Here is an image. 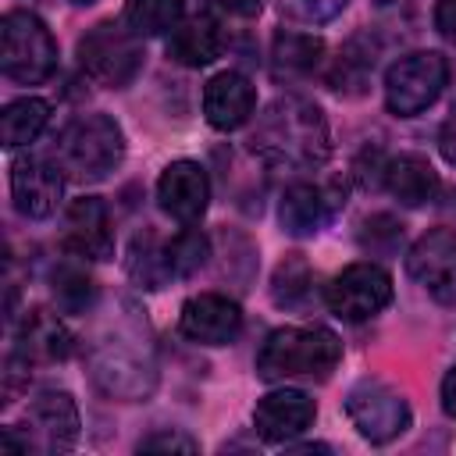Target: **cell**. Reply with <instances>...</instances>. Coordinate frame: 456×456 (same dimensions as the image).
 <instances>
[{
    "label": "cell",
    "mask_w": 456,
    "mask_h": 456,
    "mask_svg": "<svg viewBox=\"0 0 456 456\" xmlns=\"http://www.w3.org/2000/svg\"><path fill=\"white\" fill-rule=\"evenodd\" d=\"M249 150L274 167H317L331 153L328 118L306 96H278L260 110L256 128L249 135Z\"/></svg>",
    "instance_id": "1"
},
{
    "label": "cell",
    "mask_w": 456,
    "mask_h": 456,
    "mask_svg": "<svg viewBox=\"0 0 456 456\" xmlns=\"http://www.w3.org/2000/svg\"><path fill=\"white\" fill-rule=\"evenodd\" d=\"M93 367V381L125 403L146 399L157 385V363H153V349L146 342V328L139 331V324L132 321H114L110 331H103L93 346L89 356Z\"/></svg>",
    "instance_id": "2"
},
{
    "label": "cell",
    "mask_w": 456,
    "mask_h": 456,
    "mask_svg": "<svg viewBox=\"0 0 456 456\" xmlns=\"http://www.w3.org/2000/svg\"><path fill=\"white\" fill-rule=\"evenodd\" d=\"M342 360V342L335 331L321 324H289L274 328L260 353L256 374L264 381H289V378H314L324 381Z\"/></svg>",
    "instance_id": "3"
},
{
    "label": "cell",
    "mask_w": 456,
    "mask_h": 456,
    "mask_svg": "<svg viewBox=\"0 0 456 456\" xmlns=\"http://www.w3.org/2000/svg\"><path fill=\"white\" fill-rule=\"evenodd\" d=\"M125 157V135L107 114H82L68 121L53 142V164L75 182L107 178Z\"/></svg>",
    "instance_id": "4"
},
{
    "label": "cell",
    "mask_w": 456,
    "mask_h": 456,
    "mask_svg": "<svg viewBox=\"0 0 456 456\" xmlns=\"http://www.w3.org/2000/svg\"><path fill=\"white\" fill-rule=\"evenodd\" d=\"M0 68L18 86H39L57 68V43L32 11H7L0 21Z\"/></svg>",
    "instance_id": "5"
},
{
    "label": "cell",
    "mask_w": 456,
    "mask_h": 456,
    "mask_svg": "<svg viewBox=\"0 0 456 456\" xmlns=\"http://www.w3.org/2000/svg\"><path fill=\"white\" fill-rule=\"evenodd\" d=\"M142 36H135L125 21H100L78 39L82 71L110 89H125L142 71Z\"/></svg>",
    "instance_id": "6"
},
{
    "label": "cell",
    "mask_w": 456,
    "mask_h": 456,
    "mask_svg": "<svg viewBox=\"0 0 456 456\" xmlns=\"http://www.w3.org/2000/svg\"><path fill=\"white\" fill-rule=\"evenodd\" d=\"M449 86V61L438 50H413L385 71V103L395 118L428 110Z\"/></svg>",
    "instance_id": "7"
},
{
    "label": "cell",
    "mask_w": 456,
    "mask_h": 456,
    "mask_svg": "<svg viewBox=\"0 0 456 456\" xmlns=\"http://www.w3.org/2000/svg\"><path fill=\"white\" fill-rule=\"evenodd\" d=\"M346 413H349L353 428L367 442H378V445L399 438L413 420L406 399L378 378H363L346 392Z\"/></svg>",
    "instance_id": "8"
},
{
    "label": "cell",
    "mask_w": 456,
    "mask_h": 456,
    "mask_svg": "<svg viewBox=\"0 0 456 456\" xmlns=\"http://www.w3.org/2000/svg\"><path fill=\"white\" fill-rule=\"evenodd\" d=\"M328 306L335 317L342 321H370L374 314H381L388 303H392V278L385 267L370 264V260H360V264H349L342 267L328 292H324Z\"/></svg>",
    "instance_id": "9"
},
{
    "label": "cell",
    "mask_w": 456,
    "mask_h": 456,
    "mask_svg": "<svg viewBox=\"0 0 456 456\" xmlns=\"http://www.w3.org/2000/svg\"><path fill=\"white\" fill-rule=\"evenodd\" d=\"M406 271L431 299L456 306V232L449 228L424 232L406 256Z\"/></svg>",
    "instance_id": "10"
},
{
    "label": "cell",
    "mask_w": 456,
    "mask_h": 456,
    "mask_svg": "<svg viewBox=\"0 0 456 456\" xmlns=\"http://www.w3.org/2000/svg\"><path fill=\"white\" fill-rule=\"evenodd\" d=\"M178 328H182V335L189 342H200V346H228L242 331V310H239L235 299H228L221 292H200V296H189L182 303Z\"/></svg>",
    "instance_id": "11"
},
{
    "label": "cell",
    "mask_w": 456,
    "mask_h": 456,
    "mask_svg": "<svg viewBox=\"0 0 456 456\" xmlns=\"http://www.w3.org/2000/svg\"><path fill=\"white\" fill-rule=\"evenodd\" d=\"M64 249L78 260H110L114 256V232L103 200L78 196L64 210Z\"/></svg>",
    "instance_id": "12"
},
{
    "label": "cell",
    "mask_w": 456,
    "mask_h": 456,
    "mask_svg": "<svg viewBox=\"0 0 456 456\" xmlns=\"http://www.w3.org/2000/svg\"><path fill=\"white\" fill-rule=\"evenodd\" d=\"M61 167L43 157H18L11 164V196L21 217H50L61 200Z\"/></svg>",
    "instance_id": "13"
},
{
    "label": "cell",
    "mask_w": 456,
    "mask_h": 456,
    "mask_svg": "<svg viewBox=\"0 0 456 456\" xmlns=\"http://www.w3.org/2000/svg\"><path fill=\"white\" fill-rule=\"evenodd\" d=\"M157 200H160V210L182 224H192L203 217L207 203H210V182H207V171L196 164V160H171L164 171H160V182H157Z\"/></svg>",
    "instance_id": "14"
},
{
    "label": "cell",
    "mask_w": 456,
    "mask_h": 456,
    "mask_svg": "<svg viewBox=\"0 0 456 456\" xmlns=\"http://www.w3.org/2000/svg\"><path fill=\"white\" fill-rule=\"evenodd\" d=\"M317 417V406L306 392L299 388H278V392H267L256 410H253V424H256V435L264 442H274V445H289L296 435H303Z\"/></svg>",
    "instance_id": "15"
},
{
    "label": "cell",
    "mask_w": 456,
    "mask_h": 456,
    "mask_svg": "<svg viewBox=\"0 0 456 456\" xmlns=\"http://www.w3.org/2000/svg\"><path fill=\"white\" fill-rule=\"evenodd\" d=\"M28 428L32 435L25 438V449H43V452H61L71 449L78 438V406L68 392H43L28 403Z\"/></svg>",
    "instance_id": "16"
},
{
    "label": "cell",
    "mask_w": 456,
    "mask_h": 456,
    "mask_svg": "<svg viewBox=\"0 0 456 456\" xmlns=\"http://www.w3.org/2000/svg\"><path fill=\"white\" fill-rule=\"evenodd\" d=\"M256 107V89L246 75L239 71H221L203 86V114L207 125L217 132H232L253 118Z\"/></svg>",
    "instance_id": "17"
},
{
    "label": "cell",
    "mask_w": 456,
    "mask_h": 456,
    "mask_svg": "<svg viewBox=\"0 0 456 456\" xmlns=\"http://www.w3.org/2000/svg\"><path fill=\"white\" fill-rule=\"evenodd\" d=\"M331 210H335V200H331L328 189H321L314 182H292L281 192L278 221H281V232H289L296 239H306V235H317L328 224Z\"/></svg>",
    "instance_id": "18"
},
{
    "label": "cell",
    "mask_w": 456,
    "mask_h": 456,
    "mask_svg": "<svg viewBox=\"0 0 456 456\" xmlns=\"http://www.w3.org/2000/svg\"><path fill=\"white\" fill-rule=\"evenodd\" d=\"M224 46V32L210 14H192L182 18L167 32V57L185 64V68H207Z\"/></svg>",
    "instance_id": "19"
},
{
    "label": "cell",
    "mask_w": 456,
    "mask_h": 456,
    "mask_svg": "<svg viewBox=\"0 0 456 456\" xmlns=\"http://www.w3.org/2000/svg\"><path fill=\"white\" fill-rule=\"evenodd\" d=\"M381 182L403 207H424L438 196V171L420 153H399L385 160Z\"/></svg>",
    "instance_id": "20"
},
{
    "label": "cell",
    "mask_w": 456,
    "mask_h": 456,
    "mask_svg": "<svg viewBox=\"0 0 456 456\" xmlns=\"http://www.w3.org/2000/svg\"><path fill=\"white\" fill-rule=\"evenodd\" d=\"M18 353L28 363H57L71 353V331L50 310H32L18 335Z\"/></svg>",
    "instance_id": "21"
},
{
    "label": "cell",
    "mask_w": 456,
    "mask_h": 456,
    "mask_svg": "<svg viewBox=\"0 0 456 456\" xmlns=\"http://www.w3.org/2000/svg\"><path fill=\"white\" fill-rule=\"evenodd\" d=\"M50 121V103L39 100V96H21V100H11L0 114V142L7 150H18V146H28Z\"/></svg>",
    "instance_id": "22"
},
{
    "label": "cell",
    "mask_w": 456,
    "mask_h": 456,
    "mask_svg": "<svg viewBox=\"0 0 456 456\" xmlns=\"http://www.w3.org/2000/svg\"><path fill=\"white\" fill-rule=\"evenodd\" d=\"M321 53H324V43L317 36H310V32H278L274 36V46H271L274 75L278 78L310 75L321 64Z\"/></svg>",
    "instance_id": "23"
},
{
    "label": "cell",
    "mask_w": 456,
    "mask_h": 456,
    "mask_svg": "<svg viewBox=\"0 0 456 456\" xmlns=\"http://www.w3.org/2000/svg\"><path fill=\"white\" fill-rule=\"evenodd\" d=\"M75 260H78V256H75ZM75 260L57 264L53 274H50L53 303H57V310H64V314H86V310L93 306V299H96V285H93V278H89L86 267L75 264Z\"/></svg>",
    "instance_id": "24"
},
{
    "label": "cell",
    "mask_w": 456,
    "mask_h": 456,
    "mask_svg": "<svg viewBox=\"0 0 456 456\" xmlns=\"http://www.w3.org/2000/svg\"><path fill=\"white\" fill-rule=\"evenodd\" d=\"M128 271L142 289H160L167 278H175L167 260V242H160L153 232L135 235L128 249Z\"/></svg>",
    "instance_id": "25"
},
{
    "label": "cell",
    "mask_w": 456,
    "mask_h": 456,
    "mask_svg": "<svg viewBox=\"0 0 456 456\" xmlns=\"http://www.w3.org/2000/svg\"><path fill=\"white\" fill-rule=\"evenodd\" d=\"M185 18V0H128L125 25L135 36H164Z\"/></svg>",
    "instance_id": "26"
},
{
    "label": "cell",
    "mask_w": 456,
    "mask_h": 456,
    "mask_svg": "<svg viewBox=\"0 0 456 456\" xmlns=\"http://www.w3.org/2000/svg\"><path fill=\"white\" fill-rule=\"evenodd\" d=\"M310 296H314V274H310L306 260H303L299 253L285 256V260L278 264L274 278H271V299H274L278 306L296 310V306H303Z\"/></svg>",
    "instance_id": "27"
},
{
    "label": "cell",
    "mask_w": 456,
    "mask_h": 456,
    "mask_svg": "<svg viewBox=\"0 0 456 456\" xmlns=\"http://www.w3.org/2000/svg\"><path fill=\"white\" fill-rule=\"evenodd\" d=\"M210 256V242L200 228H185L167 242V260H171V274L175 278H189L196 274Z\"/></svg>",
    "instance_id": "28"
},
{
    "label": "cell",
    "mask_w": 456,
    "mask_h": 456,
    "mask_svg": "<svg viewBox=\"0 0 456 456\" xmlns=\"http://www.w3.org/2000/svg\"><path fill=\"white\" fill-rule=\"evenodd\" d=\"M370 71H374V50H360V39H353L338 53V64L331 71V86L346 89V93H360Z\"/></svg>",
    "instance_id": "29"
},
{
    "label": "cell",
    "mask_w": 456,
    "mask_h": 456,
    "mask_svg": "<svg viewBox=\"0 0 456 456\" xmlns=\"http://www.w3.org/2000/svg\"><path fill=\"white\" fill-rule=\"evenodd\" d=\"M349 0H278L281 14L292 18V21H303V25H321V21H331Z\"/></svg>",
    "instance_id": "30"
},
{
    "label": "cell",
    "mask_w": 456,
    "mask_h": 456,
    "mask_svg": "<svg viewBox=\"0 0 456 456\" xmlns=\"http://www.w3.org/2000/svg\"><path fill=\"white\" fill-rule=\"evenodd\" d=\"M142 452H196V442L182 431H157L150 438L139 442Z\"/></svg>",
    "instance_id": "31"
},
{
    "label": "cell",
    "mask_w": 456,
    "mask_h": 456,
    "mask_svg": "<svg viewBox=\"0 0 456 456\" xmlns=\"http://www.w3.org/2000/svg\"><path fill=\"white\" fill-rule=\"evenodd\" d=\"M435 28L445 39H456V0H435Z\"/></svg>",
    "instance_id": "32"
},
{
    "label": "cell",
    "mask_w": 456,
    "mask_h": 456,
    "mask_svg": "<svg viewBox=\"0 0 456 456\" xmlns=\"http://www.w3.org/2000/svg\"><path fill=\"white\" fill-rule=\"evenodd\" d=\"M438 150L449 164H456V103L449 110V118L442 121V132H438Z\"/></svg>",
    "instance_id": "33"
},
{
    "label": "cell",
    "mask_w": 456,
    "mask_h": 456,
    "mask_svg": "<svg viewBox=\"0 0 456 456\" xmlns=\"http://www.w3.org/2000/svg\"><path fill=\"white\" fill-rule=\"evenodd\" d=\"M210 7H217L224 14H235V18H253L260 11V0H210Z\"/></svg>",
    "instance_id": "34"
},
{
    "label": "cell",
    "mask_w": 456,
    "mask_h": 456,
    "mask_svg": "<svg viewBox=\"0 0 456 456\" xmlns=\"http://www.w3.org/2000/svg\"><path fill=\"white\" fill-rule=\"evenodd\" d=\"M442 410L456 420V367H449V374L442 378Z\"/></svg>",
    "instance_id": "35"
},
{
    "label": "cell",
    "mask_w": 456,
    "mask_h": 456,
    "mask_svg": "<svg viewBox=\"0 0 456 456\" xmlns=\"http://www.w3.org/2000/svg\"><path fill=\"white\" fill-rule=\"evenodd\" d=\"M374 4H381V7H385V4H392V0H374Z\"/></svg>",
    "instance_id": "36"
},
{
    "label": "cell",
    "mask_w": 456,
    "mask_h": 456,
    "mask_svg": "<svg viewBox=\"0 0 456 456\" xmlns=\"http://www.w3.org/2000/svg\"><path fill=\"white\" fill-rule=\"evenodd\" d=\"M71 4H93V0H71Z\"/></svg>",
    "instance_id": "37"
}]
</instances>
